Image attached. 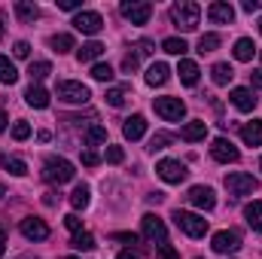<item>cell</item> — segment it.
Returning a JSON list of instances; mask_svg holds the SVG:
<instances>
[{"label": "cell", "instance_id": "obj_36", "mask_svg": "<svg viewBox=\"0 0 262 259\" xmlns=\"http://www.w3.org/2000/svg\"><path fill=\"white\" fill-rule=\"evenodd\" d=\"M49 46H52L58 55H64V52H70V49H73V37H70V34H55V37L49 40Z\"/></svg>", "mask_w": 262, "mask_h": 259}, {"label": "cell", "instance_id": "obj_56", "mask_svg": "<svg viewBox=\"0 0 262 259\" xmlns=\"http://www.w3.org/2000/svg\"><path fill=\"white\" fill-rule=\"evenodd\" d=\"M3 195H6V189H3V186H0V198H3Z\"/></svg>", "mask_w": 262, "mask_h": 259}, {"label": "cell", "instance_id": "obj_53", "mask_svg": "<svg viewBox=\"0 0 262 259\" xmlns=\"http://www.w3.org/2000/svg\"><path fill=\"white\" fill-rule=\"evenodd\" d=\"M3 250H6V232L0 229V256H3Z\"/></svg>", "mask_w": 262, "mask_h": 259}, {"label": "cell", "instance_id": "obj_22", "mask_svg": "<svg viewBox=\"0 0 262 259\" xmlns=\"http://www.w3.org/2000/svg\"><path fill=\"white\" fill-rule=\"evenodd\" d=\"M241 140L247 146H262V119H253L241 128Z\"/></svg>", "mask_w": 262, "mask_h": 259}, {"label": "cell", "instance_id": "obj_50", "mask_svg": "<svg viewBox=\"0 0 262 259\" xmlns=\"http://www.w3.org/2000/svg\"><path fill=\"white\" fill-rule=\"evenodd\" d=\"M250 82H253V89L262 92V70H253V73H250Z\"/></svg>", "mask_w": 262, "mask_h": 259}, {"label": "cell", "instance_id": "obj_3", "mask_svg": "<svg viewBox=\"0 0 262 259\" xmlns=\"http://www.w3.org/2000/svg\"><path fill=\"white\" fill-rule=\"evenodd\" d=\"M226 189H229V195H235V198H244V195H253L259 189V180L253 174L232 171V174H226Z\"/></svg>", "mask_w": 262, "mask_h": 259}, {"label": "cell", "instance_id": "obj_23", "mask_svg": "<svg viewBox=\"0 0 262 259\" xmlns=\"http://www.w3.org/2000/svg\"><path fill=\"white\" fill-rule=\"evenodd\" d=\"M244 220H247V226H250L253 232L262 235V201H250V204L244 207Z\"/></svg>", "mask_w": 262, "mask_h": 259}, {"label": "cell", "instance_id": "obj_38", "mask_svg": "<svg viewBox=\"0 0 262 259\" xmlns=\"http://www.w3.org/2000/svg\"><path fill=\"white\" fill-rule=\"evenodd\" d=\"M220 46V34H201L198 37V52L204 55V52H213Z\"/></svg>", "mask_w": 262, "mask_h": 259}, {"label": "cell", "instance_id": "obj_34", "mask_svg": "<svg viewBox=\"0 0 262 259\" xmlns=\"http://www.w3.org/2000/svg\"><path fill=\"white\" fill-rule=\"evenodd\" d=\"M28 73H31L34 85H40V79H46V76L52 73V64H49V61H31V67H28Z\"/></svg>", "mask_w": 262, "mask_h": 259}, {"label": "cell", "instance_id": "obj_51", "mask_svg": "<svg viewBox=\"0 0 262 259\" xmlns=\"http://www.w3.org/2000/svg\"><path fill=\"white\" fill-rule=\"evenodd\" d=\"M116 259H140V253H134V250H122Z\"/></svg>", "mask_w": 262, "mask_h": 259}, {"label": "cell", "instance_id": "obj_26", "mask_svg": "<svg viewBox=\"0 0 262 259\" xmlns=\"http://www.w3.org/2000/svg\"><path fill=\"white\" fill-rule=\"evenodd\" d=\"M128 95H131V85H113V89H107V104L110 107H122L125 101H128Z\"/></svg>", "mask_w": 262, "mask_h": 259}, {"label": "cell", "instance_id": "obj_37", "mask_svg": "<svg viewBox=\"0 0 262 259\" xmlns=\"http://www.w3.org/2000/svg\"><path fill=\"white\" fill-rule=\"evenodd\" d=\"M104 140H107V128L104 125H92V128L85 131V146H98Z\"/></svg>", "mask_w": 262, "mask_h": 259}, {"label": "cell", "instance_id": "obj_10", "mask_svg": "<svg viewBox=\"0 0 262 259\" xmlns=\"http://www.w3.org/2000/svg\"><path fill=\"white\" fill-rule=\"evenodd\" d=\"M70 25H73L76 31H82V34L95 37V34H101L104 18H101V12H95V9H82V12H76V18H73Z\"/></svg>", "mask_w": 262, "mask_h": 259}, {"label": "cell", "instance_id": "obj_59", "mask_svg": "<svg viewBox=\"0 0 262 259\" xmlns=\"http://www.w3.org/2000/svg\"><path fill=\"white\" fill-rule=\"evenodd\" d=\"M259 31H262V18H259Z\"/></svg>", "mask_w": 262, "mask_h": 259}, {"label": "cell", "instance_id": "obj_49", "mask_svg": "<svg viewBox=\"0 0 262 259\" xmlns=\"http://www.w3.org/2000/svg\"><path fill=\"white\" fill-rule=\"evenodd\" d=\"M241 9H244V12H259L262 3H259V0H244V3H241Z\"/></svg>", "mask_w": 262, "mask_h": 259}, {"label": "cell", "instance_id": "obj_21", "mask_svg": "<svg viewBox=\"0 0 262 259\" xmlns=\"http://www.w3.org/2000/svg\"><path fill=\"white\" fill-rule=\"evenodd\" d=\"M168 79H171V67L165 64V61L149 64V70H146V82H149V85H165Z\"/></svg>", "mask_w": 262, "mask_h": 259}, {"label": "cell", "instance_id": "obj_42", "mask_svg": "<svg viewBox=\"0 0 262 259\" xmlns=\"http://www.w3.org/2000/svg\"><path fill=\"white\" fill-rule=\"evenodd\" d=\"M12 137H15V140H28V137H31V125H28V122H15Z\"/></svg>", "mask_w": 262, "mask_h": 259}, {"label": "cell", "instance_id": "obj_12", "mask_svg": "<svg viewBox=\"0 0 262 259\" xmlns=\"http://www.w3.org/2000/svg\"><path fill=\"white\" fill-rule=\"evenodd\" d=\"M210 156H213L216 162H223V165H232V162H238V159H241L238 146H235L232 140H226V137H216V140L210 143Z\"/></svg>", "mask_w": 262, "mask_h": 259}, {"label": "cell", "instance_id": "obj_8", "mask_svg": "<svg viewBox=\"0 0 262 259\" xmlns=\"http://www.w3.org/2000/svg\"><path fill=\"white\" fill-rule=\"evenodd\" d=\"M156 174H159L165 183H183V180L189 177V171H186V165H183L180 159H162V162L156 165Z\"/></svg>", "mask_w": 262, "mask_h": 259}, {"label": "cell", "instance_id": "obj_30", "mask_svg": "<svg viewBox=\"0 0 262 259\" xmlns=\"http://www.w3.org/2000/svg\"><path fill=\"white\" fill-rule=\"evenodd\" d=\"M232 52H235V58H238V61H250V58H253V52H256V46H253V40L241 37V40L235 43V49H232Z\"/></svg>", "mask_w": 262, "mask_h": 259}, {"label": "cell", "instance_id": "obj_24", "mask_svg": "<svg viewBox=\"0 0 262 259\" xmlns=\"http://www.w3.org/2000/svg\"><path fill=\"white\" fill-rule=\"evenodd\" d=\"M177 73H180V82L183 85H195L198 82V64L195 61H189V58H180V67H177Z\"/></svg>", "mask_w": 262, "mask_h": 259}, {"label": "cell", "instance_id": "obj_32", "mask_svg": "<svg viewBox=\"0 0 262 259\" xmlns=\"http://www.w3.org/2000/svg\"><path fill=\"white\" fill-rule=\"evenodd\" d=\"M70 247L79 250V253H89V250H95V238H92L89 232H76V235L70 238Z\"/></svg>", "mask_w": 262, "mask_h": 259}, {"label": "cell", "instance_id": "obj_4", "mask_svg": "<svg viewBox=\"0 0 262 259\" xmlns=\"http://www.w3.org/2000/svg\"><path fill=\"white\" fill-rule=\"evenodd\" d=\"M55 98H58V101H64V104H89L92 92H89V85H82V82L64 79V82H58V85H55Z\"/></svg>", "mask_w": 262, "mask_h": 259}, {"label": "cell", "instance_id": "obj_17", "mask_svg": "<svg viewBox=\"0 0 262 259\" xmlns=\"http://www.w3.org/2000/svg\"><path fill=\"white\" fill-rule=\"evenodd\" d=\"M122 134H125V140H140V137L146 134V119H143L140 113L128 116L125 125H122Z\"/></svg>", "mask_w": 262, "mask_h": 259}, {"label": "cell", "instance_id": "obj_48", "mask_svg": "<svg viewBox=\"0 0 262 259\" xmlns=\"http://www.w3.org/2000/svg\"><path fill=\"white\" fill-rule=\"evenodd\" d=\"M113 238L125 241V244H137V235H131V232H113Z\"/></svg>", "mask_w": 262, "mask_h": 259}, {"label": "cell", "instance_id": "obj_31", "mask_svg": "<svg viewBox=\"0 0 262 259\" xmlns=\"http://www.w3.org/2000/svg\"><path fill=\"white\" fill-rule=\"evenodd\" d=\"M0 162H3V168H6L12 177H25V174H28V165H25V159H15V156H3Z\"/></svg>", "mask_w": 262, "mask_h": 259}, {"label": "cell", "instance_id": "obj_45", "mask_svg": "<svg viewBox=\"0 0 262 259\" xmlns=\"http://www.w3.org/2000/svg\"><path fill=\"white\" fill-rule=\"evenodd\" d=\"M98 162H101V156H98L95 149H85V153H82V165H85V168H95Z\"/></svg>", "mask_w": 262, "mask_h": 259}, {"label": "cell", "instance_id": "obj_16", "mask_svg": "<svg viewBox=\"0 0 262 259\" xmlns=\"http://www.w3.org/2000/svg\"><path fill=\"white\" fill-rule=\"evenodd\" d=\"M189 204H195L201 210H213L216 207V195L210 186H192L189 189Z\"/></svg>", "mask_w": 262, "mask_h": 259}, {"label": "cell", "instance_id": "obj_14", "mask_svg": "<svg viewBox=\"0 0 262 259\" xmlns=\"http://www.w3.org/2000/svg\"><path fill=\"white\" fill-rule=\"evenodd\" d=\"M207 18H210L213 25H232V21H235V6L226 3V0H213V3L207 6Z\"/></svg>", "mask_w": 262, "mask_h": 259}, {"label": "cell", "instance_id": "obj_9", "mask_svg": "<svg viewBox=\"0 0 262 259\" xmlns=\"http://www.w3.org/2000/svg\"><path fill=\"white\" fill-rule=\"evenodd\" d=\"M140 229H143V238L152 241L156 247H159V244H168V229H165V223H162L156 213H146V217L140 220Z\"/></svg>", "mask_w": 262, "mask_h": 259}, {"label": "cell", "instance_id": "obj_46", "mask_svg": "<svg viewBox=\"0 0 262 259\" xmlns=\"http://www.w3.org/2000/svg\"><path fill=\"white\" fill-rule=\"evenodd\" d=\"M55 3H58V9H67V12H73V9L82 12V0H55Z\"/></svg>", "mask_w": 262, "mask_h": 259}, {"label": "cell", "instance_id": "obj_57", "mask_svg": "<svg viewBox=\"0 0 262 259\" xmlns=\"http://www.w3.org/2000/svg\"><path fill=\"white\" fill-rule=\"evenodd\" d=\"M18 259H34V256H18Z\"/></svg>", "mask_w": 262, "mask_h": 259}, {"label": "cell", "instance_id": "obj_11", "mask_svg": "<svg viewBox=\"0 0 262 259\" xmlns=\"http://www.w3.org/2000/svg\"><path fill=\"white\" fill-rule=\"evenodd\" d=\"M119 9H122V15L128 18L131 25H146L149 15H152V6L146 0H122Z\"/></svg>", "mask_w": 262, "mask_h": 259}, {"label": "cell", "instance_id": "obj_18", "mask_svg": "<svg viewBox=\"0 0 262 259\" xmlns=\"http://www.w3.org/2000/svg\"><path fill=\"white\" fill-rule=\"evenodd\" d=\"M25 101H28L34 110H46V107H49V92H46L43 85H34V82H31L28 92H25Z\"/></svg>", "mask_w": 262, "mask_h": 259}, {"label": "cell", "instance_id": "obj_25", "mask_svg": "<svg viewBox=\"0 0 262 259\" xmlns=\"http://www.w3.org/2000/svg\"><path fill=\"white\" fill-rule=\"evenodd\" d=\"M15 15L21 21H37L40 18V6L31 3V0H15Z\"/></svg>", "mask_w": 262, "mask_h": 259}, {"label": "cell", "instance_id": "obj_20", "mask_svg": "<svg viewBox=\"0 0 262 259\" xmlns=\"http://www.w3.org/2000/svg\"><path fill=\"white\" fill-rule=\"evenodd\" d=\"M104 43H98V40H92V43H85L82 49H76V58H79V64H89V61H98L101 55H104Z\"/></svg>", "mask_w": 262, "mask_h": 259}, {"label": "cell", "instance_id": "obj_19", "mask_svg": "<svg viewBox=\"0 0 262 259\" xmlns=\"http://www.w3.org/2000/svg\"><path fill=\"white\" fill-rule=\"evenodd\" d=\"M180 137H183V140H189V143L204 140V137H207V122H201V119H195V122H186V125L180 128Z\"/></svg>", "mask_w": 262, "mask_h": 259}, {"label": "cell", "instance_id": "obj_60", "mask_svg": "<svg viewBox=\"0 0 262 259\" xmlns=\"http://www.w3.org/2000/svg\"><path fill=\"white\" fill-rule=\"evenodd\" d=\"M259 168H262V162H259Z\"/></svg>", "mask_w": 262, "mask_h": 259}, {"label": "cell", "instance_id": "obj_55", "mask_svg": "<svg viewBox=\"0 0 262 259\" xmlns=\"http://www.w3.org/2000/svg\"><path fill=\"white\" fill-rule=\"evenodd\" d=\"M0 37H3V18H0Z\"/></svg>", "mask_w": 262, "mask_h": 259}, {"label": "cell", "instance_id": "obj_15", "mask_svg": "<svg viewBox=\"0 0 262 259\" xmlns=\"http://www.w3.org/2000/svg\"><path fill=\"white\" fill-rule=\"evenodd\" d=\"M229 101L241 110V113H250L256 104H259V98L250 92V89H244V85H238V89H232V95H229Z\"/></svg>", "mask_w": 262, "mask_h": 259}, {"label": "cell", "instance_id": "obj_13", "mask_svg": "<svg viewBox=\"0 0 262 259\" xmlns=\"http://www.w3.org/2000/svg\"><path fill=\"white\" fill-rule=\"evenodd\" d=\"M18 229H21V235H25L28 241H46V238H49V226H46L40 217H25V220L18 223Z\"/></svg>", "mask_w": 262, "mask_h": 259}, {"label": "cell", "instance_id": "obj_44", "mask_svg": "<svg viewBox=\"0 0 262 259\" xmlns=\"http://www.w3.org/2000/svg\"><path fill=\"white\" fill-rule=\"evenodd\" d=\"M12 55H15V58H28V55H31V43H25V40H18V43L12 46Z\"/></svg>", "mask_w": 262, "mask_h": 259}, {"label": "cell", "instance_id": "obj_35", "mask_svg": "<svg viewBox=\"0 0 262 259\" xmlns=\"http://www.w3.org/2000/svg\"><path fill=\"white\" fill-rule=\"evenodd\" d=\"M168 143H174V134H168V131H159V134H152L149 137V153H159V149H165Z\"/></svg>", "mask_w": 262, "mask_h": 259}, {"label": "cell", "instance_id": "obj_58", "mask_svg": "<svg viewBox=\"0 0 262 259\" xmlns=\"http://www.w3.org/2000/svg\"><path fill=\"white\" fill-rule=\"evenodd\" d=\"M64 259H79V256H64Z\"/></svg>", "mask_w": 262, "mask_h": 259}, {"label": "cell", "instance_id": "obj_5", "mask_svg": "<svg viewBox=\"0 0 262 259\" xmlns=\"http://www.w3.org/2000/svg\"><path fill=\"white\" fill-rule=\"evenodd\" d=\"M73 174H76V171H73V165H70L67 159H49V162L43 165V180H46V183H58V186H61V183H70V180H73Z\"/></svg>", "mask_w": 262, "mask_h": 259}, {"label": "cell", "instance_id": "obj_6", "mask_svg": "<svg viewBox=\"0 0 262 259\" xmlns=\"http://www.w3.org/2000/svg\"><path fill=\"white\" fill-rule=\"evenodd\" d=\"M152 107H156V113H159L165 122H180V119L186 116V104H183L180 98H156Z\"/></svg>", "mask_w": 262, "mask_h": 259}, {"label": "cell", "instance_id": "obj_41", "mask_svg": "<svg viewBox=\"0 0 262 259\" xmlns=\"http://www.w3.org/2000/svg\"><path fill=\"white\" fill-rule=\"evenodd\" d=\"M122 159H125L122 146H107V162H110V165H119Z\"/></svg>", "mask_w": 262, "mask_h": 259}, {"label": "cell", "instance_id": "obj_43", "mask_svg": "<svg viewBox=\"0 0 262 259\" xmlns=\"http://www.w3.org/2000/svg\"><path fill=\"white\" fill-rule=\"evenodd\" d=\"M64 226L73 232V235H76V232H82V220H79L76 213H67V217H64Z\"/></svg>", "mask_w": 262, "mask_h": 259}, {"label": "cell", "instance_id": "obj_39", "mask_svg": "<svg viewBox=\"0 0 262 259\" xmlns=\"http://www.w3.org/2000/svg\"><path fill=\"white\" fill-rule=\"evenodd\" d=\"M92 79H98V82H110V79H113V67L110 64H95L92 67Z\"/></svg>", "mask_w": 262, "mask_h": 259}, {"label": "cell", "instance_id": "obj_33", "mask_svg": "<svg viewBox=\"0 0 262 259\" xmlns=\"http://www.w3.org/2000/svg\"><path fill=\"white\" fill-rule=\"evenodd\" d=\"M213 82L216 85H229L232 82V76H235V70H232V64H226V61H220V64H213Z\"/></svg>", "mask_w": 262, "mask_h": 259}, {"label": "cell", "instance_id": "obj_47", "mask_svg": "<svg viewBox=\"0 0 262 259\" xmlns=\"http://www.w3.org/2000/svg\"><path fill=\"white\" fill-rule=\"evenodd\" d=\"M159 256L162 259H180V253H177L171 244H159Z\"/></svg>", "mask_w": 262, "mask_h": 259}, {"label": "cell", "instance_id": "obj_7", "mask_svg": "<svg viewBox=\"0 0 262 259\" xmlns=\"http://www.w3.org/2000/svg\"><path fill=\"white\" fill-rule=\"evenodd\" d=\"M210 247H213V253H220V256H232V253H238L241 250V235L235 232V229H223V232H216L213 238H210Z\"/></svg>", "mask_w": 262, "mask_h": 259}, {"label": "cell", "instance_id": "obj_28", "mask_svg": "<svg viewBox=\"0 0 262 259\" xmlns=\"http://www.w3.org/2000/svg\"><path fill=\"white\" fill-rule=\"evenodd\" d=\"M162 49H165L168 55H180V58L189 52V46H186L183 37H168V40H162Z\"/></svg>", "mask_w": 262, "mask_h": 259}, {"label": "cell", "instance_id": "obj_52", "mask_svg": "<svg viewBox=\"0 0 262 259\" xmlns=\"http://www.w3.org/2000/svg\"><path fill=\"white\" fill-rule=\"evenodd\" d=\"M55 201H58V198H55V192H46V195H43V204H49V207H52Z\"/></svg>", "mask_w": 262, "mask_h": 259}, {"label": "cell", "instance_id": "obj_54", "mask_svg": "<svg viewBox=\"0 0 262 259\" xmlns=\"http://www.w3.org/2000/svg\"><path fill=\"white\" fill-rule=\"evenodd\" d=\"M6 122H9V119H6V113H3V110H0V131L6 128Z\"/></svg>", "mask_w": 262, "mask_h": 259}, {"label": "cell", "instance_id": "obj_2", "mask_svg": "<svg viewBox=\"0 0 262 259\" xmlns=\"http://www.w3.org/2000/svg\"><path fill=\"white\" fill-rule=\"evenodd\" d=\"M174 226L189 238H204V232H207V220L201 213H189V210H174Z\"/></svg>", "mask_w": 262, "mask_h": 259}, {"label": "cell", "instance_id": "obj_29", "mask_svg": "<svg viewBox=\"0 0 262 259\" xmlns=\"http://www.w3.org/2000/svg\"><path fill=\"white\" fill-rule=\"evenodd\" d=\"M18 79V70H15V64L6 58V55H0V82L3 85H12Z\"/></svg>", "mask_w": 262, "mask_h": 259}, {"label": "cell", "instance_id": "obj_27", "mask_svg": "<svg viewBox=\"0 0 262 259\" xmlns=\"http://www.w3.org/2000/svg\"><path fill=\"white\" fill-rule=\"evenodd\" d=\"M89 201H92V192H89V186H85V183H79V186L70 192V204H73V210H85V207H89Z\"/></svg>", "mask_w": 262, "mask_h": 259}, {"label": "cell", "instance_id": "obj_1", "mask_svg": "<svg viewBox=\"0 0 262 259\" xmlns=\"http://www.w3.org/2000/svg\"><path fill=\"white\" fill-rule=\"evenodd\" d=\"M198 18H201V6L192 3V0H180L171 6V21L180 28V31H195Z\"/></svg>", "mask_w": 262, "mask_h": 259}, {"label": "cell", "instance_id": "obj_40", "mask_svg": "<svg viewBox=\"0 0 262 259\" xmlns=\"http://www.w3.org/2000/svg\"><path fill=\"white\" fill-rule=\"evenodd\" d=\"M137 67H140V55H137V52H128V55L122 58V70H125V73H134Z\"/></svg>", "mask_w": 262, "mask_h": 259}]
</instances>
